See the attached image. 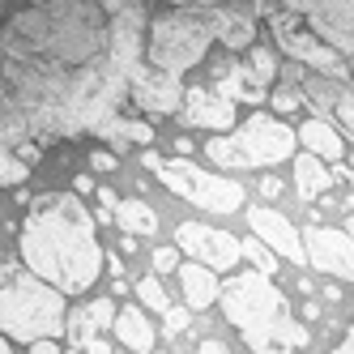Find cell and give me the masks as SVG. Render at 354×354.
Segmentation results:
<instances>
[{"mask_svg":"<svg viewBox=\"0 0 354 354\" xmlns=\"http://www.w3.org/2000/svg\"><path fill=\"white\" fill-rule=\"evenodd\" d=\"M21 261L60 295H86L98 282L103 248L77 192H47L30 201L26 226H21Z\"/></svg>","mask_w":354,"mask_h":354,"instance_id":"obj_1","label":"cell"},{"mask_svg":"<svg viewBox=\"0 0 354 354\" xmlns=\"http://www.w3.org/2000/svg\"><path fill=\"white\" fill-rule=\"evenodd\" d=\"M295 129L290 124H282L277 115H248L243 124H235L231 133H218L209 145H205V154L209 162L218 167H231V171H252V167H277V162H286L295 154Z\"/></svg>","mask_w":354,"mask_h":354,"instance_id":"obj_2","label":"cell"},{"mask_svg":"<svg viewBox=\"0 0 354 354\" xmlns=\"http://www.w3.org/2000/svg\"><path fill=\"white\" fill-rule=\"evenodd\" d=\"M64 295L43 277H13L0 286V333L13 342H39L64 333Z\"/></svg>","mask_w":354,"mask_h":354,"instance_id":"obj_3","label":"cell"},{"mask_svg":"<svg viewBox=\"0 0 354 354\" xmlns=\"http://www.w3.org/2000/svg\"><path fill=\"white\" fill-rule=\"evenodd\" d=\"M209 43H214L209 13L201 17V9H171L149 21L145 64L158 73H171V77H184L188 68H196L209 56Z\"/></svg>","mask_w":354,"mask_h":354,"instance_id":"obj_4","label":"cell"},{"mask_svg":"<svg viewBox=\"0 0 354 354\" xmlns=\"http://www.w3.org/2000/svg\"><path fill=\"white\" fill-rule=\"evenodd\" d=\"M145 162L162 175V184L175 196L192 201V205H201V209H214V214H239L243 209V184L226 180V175H214V171L196 167L188 158H154V154H145Z\"/></svg>","mask_w":354,"mask_h":354,"instance_id":"obj_5","label":"cell"},{"mask_svg":"<svg viewBox=\"0 0 354 354\" xmlns=\"http://www.w3.org/2000/svg\"><path fill=\"white\" fill-rule=\"evenodd\" d=\"M218 299H222L226 320H231L239 333H252V328H265L273 320L290 316L286 295L277 290L269 282V273H261V269H243V273L231 277V282H222V295Z\"/></svg>","mask_w":354,"mask_h":354,"instance_id":"obj_6","label":"cell"},{"mask_svg":"<svg viewBox=\"0 0 354 354\" xmlns=\"http://www.w3.org/2000/svg\"><path fill=\"white\" fill-rule=\"evenodd\" d=\"M277 13H299L337 56H354V0H282Z\"/></svg>","mask_w":354,"mask_h":354,"instance_id":"obj_7","label":"cell"},{"mask_svg":"<svg viewBox=\"0 0 354 354\" xmlns=\"http://www.w3.org/2000/svg\"><path fill=\"white\" fill-rule=\"evenodd\" d=\"M269 26H273L277 47H282L290 60H299L303 68L312 64V73H333V77H346L342 56H337L324 39H316V35L308 30V21H303L299 13H273V17H269Z\"/></svg>","mask_w":354,"mask_h":354,"instance_id":"obj_8","label":"cell"},{"mask_svg":"<svg viewBox=\"0 0 354 354\" xmlns=\"http://www.w3.org/2000/svg\"><path fill=\"white\" fill-rule=\"evenodd\" d=\"M175 243H180V252H188V257L196 265H205V269H235L239 257H243V243L235 235H226L218 231V226L209 222H184V226H175Z\"/></svg>","mask_w":354,"mask_h":354,"instance_id":"obj_9","label":"cell"},{"mask_svg":"<svg viewBox=\"0 0 354 354\" xmlns=\"http://www.w3.org/2000/svg\"><path fill=\"white\" fill-rule=\"evenodd\" d=\"M303 252H308L312 269H320L328 277H342V282H354V239L346 231H333V226H308Z\"/></svg>","mask_w":354,"mask_h":354,"instance_id":"obj_10","label":"cell"},{"mask_svg":"<svg viewBox=\"0 0 354 354\" xmlns=\"http://www.w3.org/2000/svg\"><path fill=\"white\" fill-rule=\"evenodd\" d=\"M129 98L145 115H171L175 107H184V86H180V77L145 64V68L129 73Z\"/></svg>","mask_w":354,"mask_h":354,"instance_id":"obj_11","label":"cell"},{"mask_svg":"<svg viewBox=\"0 0 354 354\" xmlns=\"http://www.w3.org/2000/svg\"><path fill=\"white\" fill-rule=\"evenodd\" d=\"M107 68L124 82L133 68H141V9L107 17Z\"/></svg>","mask_w":354,"mask_h":354,"instance_id":"obj_12","label":"cell"},{"mask_svg":"<svg viewBox=\"0 0 354 354\" xmlns=\"http://www.w3.org/2000/svg\"><path fill=\"white\" fill-rule=\"evenodd\" d=\"M184 120L192 129H209V133H231L235 120H239V107L231 98H222L218 90L209 86H192L184 94Z\"/></svg>","mask_w":354,"mask_h":354,"instance_id":"obj_13","label":"cell"},{"mask_svg":"<svg viewBox=\"0 0 354 354\" xmlns=\"http://www.w3.org/2000/svg\"><path fill=\"white\" fill-rule=\"evenodd\" d=\"M248 222H252V231H257L269 248H277L286 261H295V265H308V252H303V239H299V231L290 226V218H282L273 205H257L248 214Z\"/></svg>","mask_w":354,"mask_h":354,"instance_id":"obj_14","label":"cell"},{"mask_svg":"<svg viewBox=\"0 0 354 354\" xmlns=\"http://www.w3.org/2000/svg\"><path fill=\"white\" fill-rule=\"evenodd\" d=\"M209 30H214V43H222L226 52H248L257 43V17L243 13V9H222L214 5L209 9Z\"/></svg>","mask_w":354,"mask_h":354,"instance_id":"obj_15","label":"cell"},{"mask_svg":"<svg viewBox=\"0 0 354 354\" xmlns=\"http://www.w3.org/2000/svg\"><path fill=\"white\" fill-rule=\"evenodd\" d=\"M308 328H303L299 320L282 316V320H273L265 328H252V333H243L248 350L252 354H286V350H299V346H308Z\"/></svg>","mask_w":354,"mask_h":354,"instance_id":"obj_16","label":"cell"},{"mask_svg":"<svg viewBox=\"0 0 354 354\" xmlns=\"http://www.w3.org/2000/svg\"><path fill=\"white\" fill-rule=\"evenodd\" d=\"M111 328H115V337H120L124 346H129V350H137V354H149V350H154V342H158L154 320L145 316L141 303H133V308H120Z\"/></svg>","mask_w":354,"mask_h":354,"instance_id":"obj_17","label":"cell"},{"mask_svg":"<svg viewBox=\"0 0 354 354\" xmlns=\"http://www.w3.org/2000/svg\"><path fill=\"white\" fill-rule=\"evenodd\" d=\"M295 137H299V145L308 149V154H316V158H324V162H337V158H346V141L328 129L324 120H303L299 129H295Z\"/></svg>","mask_w":354,"mask_h":354,"instance_id":"obj_18","label":"cell"},{"mask_svg":"<svg viewBox=\"0 0 354 354\" xmlns=\"http://www.w3.org/2000/svg\"><path fill=\"white\" fill-rule=\"evenodd\" d=\"M180 286H184V299H188V308H209V303H218L222 295V282L214 277V269L205 265H180Z\"/></svg>","mask_w":354,"mask_h":354,"instance_id":"obj_19","label":"cell"},{"mask_svg":"<svg viewBox=\"0 0 354 354\" xmlns=\"http://www.w3.org/2000/svg\"><path fill=\"white\" fill-rule=\"evenodd\" d=\"M98 129H103L107 133V141L115 145V149H129V145H149V141H154V129H149V124L145 120H133V115H107L103 124H98Z\"/></svg>","mask_w":354,"mask_h":354,"instance_id":"obj_20","label":"cell"},{"mask_svg":"<svg viewBox=\"0 0 354 354\" xmlns=\"http://www.w3.org/2000/svg\"><path fill=\"white\" fill-rule=\"evenodd\" d=\"M295 184H299V196H303V201H312V196L328 192L333 175H328L324 158H316V154H299V158H295Z\"/></svg>","mask_w":354,"mask_h":354,"instance_id":"obj_21","label":"cell"},{"mask_svg":"<svg viewBox=\"0 0 354 354\" xmlns=\"http://www.w3.org/2000/svg\"><path fill=\"white\" fill-rule=\"evenodd\" d=\"M115 222H120L129 235H154V231H158V214L149 209L141 196L120 201V205H115Z\"/></svg>","mask_w":354,"mask_h":354,"instance_id":"obj_22","label":"cell"},{"mask_svg":"<svg viewBox=\"0 0 354 354\" xmlns=\"http://www.w3.org/2000/svg\"><path fill=\"white\" fill-rule=\"evenodd\" d=\"M299 90L308 94V98H316L320 107H333L337 98L346 94V77H333V73H308Z\"/></svg>","mask_w":354,"mask_h":354,"instance_id":"obj_23","label":"cell"},{"mask_svg":"<svg viewBox=\"0 0 354 354\" xmlns=\"http://www.w3.org/2000/svg\"><path fill=\"white\" fill-rule=\"evenodd\" d=\"M248 73H252V77H257L261 86H269L273 77H277V56H273V47L269 43H252L248 47Z\"/></svg>","mask_w":354,"mask_h":354,"instance_id":"obj_24","label":"cell"},{"mask_svg":"<svg viewBox=\"0 0 354 354\" xmlns=\"http://www.w3.org/2000/svg\"><path fill=\"white\" fill-rule=\"evenodd\" d=\"M137 299H141V308H154V312H167V308H171V303H167V290H162V282H158L154 273L137 282Z\"/></svg>","mask_w":354,"mask_h":354,"instance_id":"obj_25","label":"cell"},{"mask_svg":"<svg viewBox=\"0 0 354 354\" xmlns=\"http://www.w3.org/2000/svg\"><path fill=\"white\" fill-rule=\"evenodd\" d=\"M26 175H30V167L9 145H0V184H26Z\"/></svg>","mask_w":354,"mask_h":354,"instance_id":"obj_26","label":"cell"},{"mask_svg":"<svg viewBox=\"0 0 354 354\" xmlns=\"http://www.w3.org/2000/svg\"><path fill=\"white\" fill-rule=\"evenodd\" d=\"M115 303L111 299H94L90 308H86V320H90V328H107V324H115Z\"/></svg>","mask_w":354,"mask_h":354,"instance_id":"obj_27","label":"cell"},{"mask_svg":"<svg viewBox=\"0 0 354 354\" xmlns=\"http://www.w3.org/2000/svg\"><path fill=\"white\" fill-rule=\"evenodd\" d=\"M243 257H248L252 265H257L261 273H269V269H273V257L265 252V243H252V239H248V243H243Z\"/></svg>","mask_w":354,"mask_h":354,"instance_id":"obj_28","label":"cell"},{"mask_svg":"<svg viewBox=\"0 0 354 354\" xmlns=\"http://www.w3.org/2000/svg\"><path fill=\"white\" fill-rule=\"evenodd\" d=\"M154 269L158 273H175L180 269V252L175 248H154Z\"/></svg>","mask_w":354,"mask_h":354,"instance_id":"obj_29","label":"cell"},{"mask_svg":"<svg viewBox=\"0 0 354 354\" xmlns=\"http://www.w3.org/2000/svg\"><path fill=\"white\" fill-rule=\"evenodd\" d=\"M303 94L299 90H273V111H299Z\"/></svg>","mask_w":354,"mask_h":354,"instance_id":"obj_30","label":"cell"},{"mask_svg":"<svg viewBox=\"0 0 354 354\" xmlns=\"http://www.w3.org/2000/svg\"><path fill=\"white\" fill-rule=\"evenodd\" d=\"M333 115L346 124V133H354V94H342L337 103H333Z\"/></svg>","mask_w":354,"mask_h":354,"instance_id":"obj_31","label":"cell"},{"mask_svg":"<svg viewBox=\"0 0 354 354\" xmlns=\"http://www.w3.org/2000/svg\"><path fill=\"white\" fill-rule=\"evenodd\" d=\"M103 17H115V13H129V9H141V0H94Z\"/></svg>","mask_w":354,"mask_h":354,"instance_id":"obj_32","label":"cell"},{"mask_svg":"<svg viewBox=\"0 0 354 354\" xmlns=\"http://www.w3.org/2000/svg\"><path fill=\"white\" fill-rule=\"evenodd\" d=\"M90 167H94V171H107V175H111V171L120 167V154H111V149H94V154H90Z\"/></svg>","mask_w":354,"mask_h":354,"instance_id":"obj_33","label":"cell"},{"mask_svg":"<svg viewBox=\"0 0 354 354\" xmlns=\"http://www.w3.org/2000/svg\"><path fill=\"white\" fill-rule=\"evenodd\" d=\"M192 320H188V312L184 308H167V333H184Z\"/></svg>","mask_w":354,"mask_h":354,"instance_id":"obj_34","label":"cell"},{"mask_svg":"<svg viewBox=\"0 0 354 354\" xmlns=\"http://www.w3.org/2000/svg\"><path fill=\"white\" fill-rule=\"evenodd\" d=\"M282 77H286L290 86H303V77H308V73H303V64H299V60H290V64L282 68Z\"/></svg>","mask_w":354,"mask_h":354,"instance_id":"obj_35","label":"cell"},{"mask_svg":"<svg viewBox=\"0 0 354 354\" xmlns=\"http://www.w3.org/2000/svg\"><path fill=\"white\" fill-rule=\"evenodd\" d=\"M171 9H214L218 0H167Z\"/></svg>","mask_w":354,"mask_h":354,"instance_id":"obj_36","label":"cell"},{"mask_svg":"<svg viewBox=\"0 0 354 354\" xmlns=\"http://www.w3.org/2000/svg\"><path fill=\"white\" fill-rule=\"evenodd\" d=\"M30 354H60V346H56V337H39V342H30Z\"/></svg>","mask_w":354,"mask_h":354,"instance_id":"obj_37","label":"cell"},{"mask_svg":"<svg viewBox=\"0 0 354 354\" xmlns=\"http://www.w3.org/2000/svg\"><path fill=\"white\" fill-rule=\"evenodd\" d=\"M196 354H231V350H226V342H218V337H205L196 346Z\"/></svg>","mask_w":354,"mask_h":354,"instance_id":"obj_38","label":"cell"},{"mask_svg":"<svg viewBox=\"0 0 354 354\" xmlns=\"http://www.w3.org/2000/svg\"><path fill=\"white\" fill-rule=\"evenodd\" d=\"M94 196H98V205H103V214H115V205H120V201H115V192H111V188H98Z\"/></svg>","mask_w":354,"mask_h":354,"instance_id":"obj_39","label":"cell"},{"mask_svg":"<svg viewBox=\"0 0 354 354\" xmlns=\"http://www.w3.org/2000/svg\"><path fill=\"white\" fill-rule=\"evenodd\" d=\"M86 354H115V350H111V342H103V337H90V342H86Z\"/></svg>","mask_w":354,"mask_h":354,"instance_id":"obj_40","label":"cell"},{"mask_svg":"<svg viewBox=\"0 0 354 354\" xmlns=\"http://www.w3.org/2000/svg\"><path fill=\"white\" fill-rule=\"evenodd\" d=\"M333 354H354V324H350V333H346V342H337V346H333Z\"/></svg>","mask_w":354,"mask_h":354,"instance_id":"obj_41","label":"cell"},{"mask_svg":"<svg viewBox=\"0 0 354 354\" xmlns=\"http://www.w3.org/2000/svg\"><path fill=\"white\" fill-rule=\"evenodd\" d=\"M175 154H192V141L188 137H175Z\"/></svg>","mask_w":354,"mask_h":354,"instance_id":"obj_42","label":"cell"},{"mask_svg":"<svg viewBox=\"0 0 354 354\" xmlns=\"http://www.w3.org/2000/svg\"><path fill=\"white\" fill-rule=\"evenodd\" d=\"M0 354H13V346H9V337H0Z\"/></svg>","mask_w":354,"mask_h":354,"instance_id":"obj_43","label":"cell"},{"mask_svg":"<svg viewBox=\"0 0 354 354\" xmlns=\"http://www.w3.org/2000/svg\"><path fill=\"white\" fill-rule=\"evenodd\" d=\"M346 235H350V239H354V214H350V218H346Z\"/></svg>","mask_w":354,"mask_h":354,"instance_id":"obj_44","label":"cell"},{"mask_svg":"<svg viewBox=\"0 0 354 354\" xmlns=\"http://www.w3.org/2000/svg\"><path fill=\"white\" fill-rule=\"evenodd\" d=\"M5 21H9V17H5V0H0V30H5Z\"/></svg>","mask_w":354,"mask_h":354,"instance_id":"obj_45","label":"cell"},{"mask_svg":"<svg viewBox=\"0 0 354 354\" xmlns=\"http://www.w3.org/2000/svg\"><path fill=\"white\" fill-rule=\"evenodd\" d=\"M346 73H350V77H354V56H346Z\"/></svg>","mask_w":354,"mask_h":354,"instance_id":"obj_46","label":"cell"},{"mask_svg":"<svg viewBox=\"0 0 354 354\" xmlns=\"http://www.w3.org/2000/svg\"><path fill=\"white\" fill-rule=\"evenodd\" d=\"M158 354H162V350H158Z\"/></svg>","mask_w":354,"mask_h":354,"instance_id":"obj_47","label":"cell"}]
</instances>
